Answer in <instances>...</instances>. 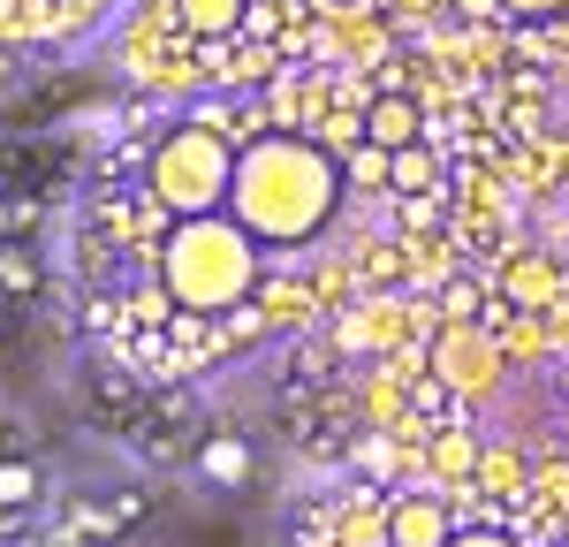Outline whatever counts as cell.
<instances>
[{
    "label": "cell",
    "instance_id": "1",
    "mask_svg": "<svg viewBox=\"0 0 569 547\" xmlns=\"http://www.w3.org/2000/svg\"><path fill=\"white\" fill-rule=\"evenodd\" d=\"M342 206V160L311 137L266 130L236 145V176H228V213L251 228L259 243H311Z\"/></svg>",
    "mask_w": 569,
    "mask_h": 547
},
{
    "label": "cell",
    "instance_id": "2",
    "mask_svg": "<svg viewBox=\"0 0 569 547\" xmlns=\"http://www.w3.org/2000/svg\"><path fill=\"white\" fill-rule=\"evenodd\" d=\"M160 281L182 312H236L251 289H259V236L236 221L228 206L220 213H182L160 243Z\"/></svg>",
    "mask_w": 569,
    "mask_h": 547
},
{
    "label": "cell",
    "instance_id": "3",
    "mask_svg": "<svg viewBox=\"0 0 569 547\" xmlns=\"http://www.w3.org/2000/svg\"><path fill=\"white\" fill-rule=\"evenodd\" d=\"M228 176H236V145L198 115V122H176V130L152 145V168H144V198L168 206V213H220L228 206Z\"/></svg>",
    "mask_w": 569,
    "mask_h": 547
},
{
    "label": "cell",
    "instance_id": "4",
    "mask_svg": "<svg viewBox=\"0 0 569 547\" xmlns=\"http://www.w3.org/2000/svg\"><path fill=\"white\" fill-rule=\"evenodd\" d=\"M122 441H130L144 464H190V456L206 449V426H198V404L168 388V396H137V410H122Z\"/></svg>",
    "mask_w": 569,
    "mask_h": 547
},
{
    "label": "cell",
    "instance_id": "5",
    "mask_svg": "<svg viewBox=\"0 0 569 547\" xmlns=\"http://www.w3.org/2000/svg\"><path fill=\"white\" fill-rule=\"evenodd\" d=\"M433 372L440 388H456V396H493V380H501V342L471 327V319H448L433 335Z\"/></svg>",
    "mask_w": 569,
    "mask_h": 547
},
{
    "label": "cell",
    "instance_id": "6",
    "mask_svg": "<svg viewBox=\"0 0 569 547\" xmlns=\"http://www.w3.org/2000/svg\"><path fill=\"white\" fill-rule=\"evenodd\" d=\"M448 501H433V495H402L388 509V547H448Z\"/></svg>",
    "mask_w": 569,
    "mask_h": 547
},
{
    "label": "cell",
    "instance_id": "7",
    "mask_svg": "<svg viewBox=\"0 0 569 547\" xmlns=\"http://www.w3.org/2000/svg\"><path fill=\"white\" fill-rule=\"evenodd\" d=\"M418 130H426V115H418V99H410V91H388V99H372V107H365V145H380V152L418 145Z\"/></svg>",
    "mask_w": 569,
    "mask_h": 547
},
{
    "label": "cell",
    "instance_id": "8",
    "mask_svg": "<svg viewBox=\"0 0 569 547\" xmlns=\"http://www.w3.org/2000/svg\"><path fill=\"white\" fill-rule=\"evenodd\" d=\"M31 501H39V464L31 456H0V533H23Z\"/></svg>",
    "mask_w": 569,
    "mask_h": 547
},
{
    "label": "cell",
    "instance_id": "9",
    "mask_svg": "<svg viewBox=\"0 0 569 547\" xmlns=\"http://www.w3.org/2000/svg\"><path fill=\"white\" fill-rule=\"evenodd\" d=\"M243 8L251 0H176V16L190 31H206V39H236L243 31Z\"/></svg>",
    "mask_w": 569,
    "mask_h": 547
},
{
    "label": "cell",
    "instance_id": "10",
    "mask_svg": "<svg viewBox=\"0 0 569 547\" xmlns=\"http://www.w3.org/2000/svg\"><path fill=\"white\" fill-rule=\"evenodd\" d=\"M46 221L39 190H0V243H31V228Z\"/></svg>",
    "mask_w": 569,
    "mask_h": 547
},
{
    "label": "cell",
    "instance_id": "11",
    "mask_svg": "<svg viewBox=\"0 0 569 547\" xmlns=\"http://www.w3.org/2000/svg\"><path fill=\"white\" fill-rule=\"evenodd\" d=\"M0 297H39V251L31 243H0Z\"/></svg>",
    "mask_w": 569,
    "mask_h": 547
},
{
    "label": "cell",
    "instance_id": "12",
    "mask_svg": "<svg viewBox=\"0 0 569 547\" xmlns=\"http://www.w3.org/2000/svg\"><path fill=\"white\" fill-rule=\"evenodd\" d=\"M433 152H426V145H402V152H388V190H426V182H433Z\"/></svg>",
    "mask_w": 569,
    "mask_h": 547
},
{
    "label": "cell",
    "instance_id": "13",
    "mask_svg": "<svg viewBox=\"0 0 569 547\" xmlns=\"http://www.w3.org/2000/svg\"><path fill=\"white\" fill-rule=\"evenodd\" d=\"M433 464L448 471V479H463V471H479V441H471L463 426H448V434L433 441Z\"/></svg>",
    "mask_w": 569,
    "mask_h": 547
},
{
    "label": "cell",
    "instance_id": "14",
    "mask_svg": "<svg viewBox=\"0 0 569 547\" xmlns=\"http://www.w3.org/2000/svg\"><path fill=\"white\" fill-rule=\"evenodd\" d=\"M509 297H517V305H547V297H555V267H547V259L509 267Z\"/></svg>",
    "mask_w": 569,
    "mask_h": 547
},
{
    "label": "cell",
    "instance_id": "15",
    "mask_svg": "<svg viewBox=\"0 0 569 547\" xmlns=\"http://www.w3.org/2000/svg\"><path fill=\"white\" fill-rule=\"evenodd\" d=\"M479 471H486V487H509V495L525 487V464H517V456H501V449H479Z\"/></svg>",
    "mask_w": 569,
    "mask_h": 547
},
{
    "label": "cell",
    "instance_id": "16",
    "mask_svg": "<svg viewBox=\"0 0 569 547\" xmlns=\"http://www.w3.org/2000/svg\"><path fill=\"white\" fill-rule=\"evenodd\" d=\"M91 396H99V410H130L137 404V388H130V380H114V372H99V380H91Z\"/></svg>",
    "mask_w": 569,
    "mask_h": 547
},
{
    "label": "cell",
    "instance_id": "17",
    "mask_svg": "<svg viewBox=\"0 0 569 547\" xmlns=\"http://www.w3.org/2000/svg\"><path fill=\"white\" fill-rule=\"evenodd\" d=\"M168 305H176V297H168V281H160V289H137V305H130V312L144 319V327H160V319H168Z\"/></svg>",
    "mask_w": 569,
    "mask_h": 547
},
{
    "label": "cell",
    "instance_id": "18",
    "mask_svg": "<svg viewBox=\"0 0 569 547\" xmlns=\"http://www.w3.org/2000/svg\"><path fill=\"white\" fill-rule=\"evenodd\" d=\"M493 8H509V16H525V23H547V16H569V0H493Z\"/></svg>",
    "mask_w": 569,
    "mask_h": 547
},
{
    "label": "cell",
    "instance_id": "19",
    "mask_svg": "<svg viewBox=\"0 0 569 547\" xmlns=\"http://www.w3.org/2000/svg\"><path fill=\"white\" fill-rule=\"evenodd\" d=\"M440 305H448V319H471V312H479V281H448Z\"/></svg>",
    "mask_w": 569,
    "mask_h": 547
},
{
    "label": "cell",
    "instance_id": "20",
    "mask_svg": "<svg viewBox=\"0 0 569 547\" xmlns=\"http://www.w3.org/2000/svg\"><path fill=\"white\" fill-rule=\"evenodd\" d=\"M266 319H305V297H297V289H273V297H266Z\"/></svg>",
    "mask_w": 569,
    "mask_h": 547
},
{
    "label": "cell",
    "instance_id": "21",
    "mask_svg": "<svg viewBox=\"0 0 569 547\" xmlns=\"http://www.w3.org/2000/svg\"><path fill=\"white\" fill-rule=\"evenodd\" d=\"M448 547H517L509 533H448Z\"/></svg>",
    "mask_w": 569,
    "mask_h": 547
},
{
    "label": "cell",
    "instance_id": "22",
    "mask_svg": "<svg viewBox=\"0 0 569 547\" xmlns=\"http://www.w3.org/2000/svg\"><path fill=\"white\" fill-rule=\"evenodd\" d=\"M547 335H555V342H569V305H555V312H547Z\"/></svg>",
    "mask_w": 569,
    "mask_h": 547
},
{
    "label": "cell",
    "instance_id": "23",
    "mask_svg": "<svg viewBox=\"0 0 569 547\" xmlns=\"http://www.w3.org/2000/svg\"><path fill=\"white\" fill-rule=\"evenodd\" d=\"M402 16H433V0H402Z\"/></svg>",
    "mask_w": 569,
    "mask_h": 547
},
{
    "label": "cell",
    "instance_id": "24",
    "mask_svg": "<svg viewBox=\"0 0 569 547\" xmlns=\"http://www.w3.org/2000/svg\"><path fill=\"white\" fill-rule=\"evenodd\" d=\"M84 8H107V0H84Z\"/></svg>",
    "mask_w": 569,
    "mask_h": 547
},
{
    "label": "cell",
    "instance_id": "25",
    "mask_svg": "<svg viewBox=\"0 0 569 547\" xmlns=\"http://www.w3.org/2000/svg\"><path fill=\"white\" fill-rule=\"evenodd\" d=\"M562 547H569V540H562Z\"/></svg>",
    "mask_w": 569,
    "mask_h": 547
}]
</instances>
